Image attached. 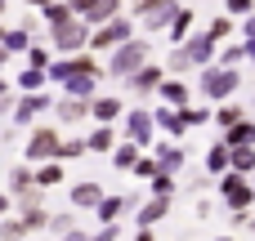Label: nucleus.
I'll list each match as a JSON object with an SVG mask.
<instances>
[{
    "mask_svg": "<svg viewBox=\"0 0 255 241\" xmlns=\"http://www.w3.org/2000/svg\"><path fill=\"white\" fill-rule=\"evenodd\" d=\"M152 58V45L143 40V36H130L126 45H117V49H108V63H103V76H112V80H126L130 72H139L143 63Z\"/></svg>",
    "mask_w": 255,
    "mask_h": 241,
    "instance_id": "1",
    "label": "nucleus"
},
{
    "mask_svg": "<svg viewBox=\"0 0 255 241\" xmlns=\"http://www.w3.org/2000/svg\"><path fill=\"white\" fill-rule=\"evenodd\" d=\"M134 36V22L126 18V13H117V18H108V22H99V27H90V54H108V49H117V45H126Z\"/></svg>",
    "mask_w": 255,
    "mask_h": 241,
    "instance_id": "2",
    "label": "nucleus"
},
{
    "mask_svg": "<svg viewBox=\"0 0 255 241\" xmlns=\"http://www.w3.org/2000/svg\"><path fill=\"white\" fill-rule=\"evenodd\" d=\"M242 89V72L238 67H202V94L211 98V103H229L233 94Z\"/></svg>",
    "mask_w": 255,
    "mask_h": 241,
    "instance_id": "3",
    "label": "nucleus"
},
{
    "mask_svg": "<svg viewBox=\"0 0 255 241\" xmlns=\"http://www.w3.org/2000/svg\"><path fill=\"white\" fill-rule=\"evenodd\" d=\"M220 201H224L229 210H251L255 206V183L247 174H238V170L220 174Z\"/></svg>",
    "mask_w": 255,
    "mask_h": 241,
    "instance_id": "4",
    "label": "nucleus"
},
{
    "mask_svg": "<svg viewBox=\"0 0 255 241\" xmlns=\"http://www.w3.org/2000/svg\"><path fill=\"white\" fill-rule=\"evenodd\" d=\"M49 45L67 58V54H81L85 45H90V27L81 22V18H67V22H58V27H49Z\"/></svg>",
    "mask_w": 255,
    "mask_h": 241,
    "instance_id": "5",
    "label": "nucleus"
},
{
    "mask_svg": "<svg viewBox=\"0 0 255 241\" xmlns=\"http://www.w3.org/2000/svg\"><path fill=\"white\" fill-rule=\"evenodd\" d=\"M54 152H58V130H54V125H36V130L27 134L22 161H27V165H40V161H54Z\"/></svg>",
    "mask_w": 255,
    "mask_h": 241,
    "instance_id": "6",
    "label": "nucleus"
},
{
    "mask_svg": "<svg viewBox=\"0 0 255 241\" xmlns=\"http://www.w3.org/2000/svg\"><path fill=\"white\" fill-rule=\"evenodd\" d=\"M49 107H54V98H49L45 89H31V94H22V98L9 107V116H13V130H18V125H31V121H36L40 112H49Z\"/></svg>",
    "mask_w": 255,
    "mask_h": 241,
    "instance_id": "7",
    "label": "nucleus"
},
{
    "mask_svg": "<svg viewBox=\"0 0 255 241\" xmlns=\"http://www.w3.org/2000/svg\"><path fill=\"white\" fill-rule=\"evenodd\" d=\"M152 134H157L152 112H148V107H130V112H126V139L139 143V148H152Z\"/></svg>",
    "mask_w": 255,
    "mask_h": 241,
    "instance_id": "8",
    "label": "nucleus"
},
{
    "mask_svg": "<svg viewBox=\"0 0 255 241\" xmlns=\"http://www.w3.org/2000/svg\"><path fill=\"white\" fill-rule=\"evenodd\" d=\"M161 80H166V67L143 63L139 72H130V76H126V89H130V94H139V98H148V94H157V89H161Z\"/></svg>",
    "mask_w": 255,
    "mask_h": 241,
    "instance_id": "9",
    "label": "nucleus"
},
{
    "mask_svg": "<svg viewBox=\"0 0 255 241\" xmlns=\"http://www.w3.org/2000/svg\"><path fill=\"white\" fill-rule=\"evenodd\" d=\"M90 116H94L99 125H117V121L126 116V98H121V94H94V98H90Z\"/></svg>",
    "mask_w": 255,
    "mask_h": 241,
    "instance_id": "10",
    "label": "nucleus"
},
{
    "mask_svg": "<svg viewBox=\"0 0 255 241\" xmlns=\"http://www.w3.org/2000/svg\"><path fill=\"white\" fill-rule=\"evenodd\" d=\"M179 49L188 54V63H193V67H211V58H215V49H220V45H215L206 31H197V36H184V45H179Z\"/></svg>",
    "mask_w": 255,
    "mask_h": 241,
    "instance_id": "11",
    "label": "nucleus"
},
{
    "mask_svg": "<svg viewBox=\"0 0 255 241\" xmlns=\"http://www.w3.org/2000/svg\"><path fill=\"white\" fill-rule=\"evenodd\" d=\"M152 161L161 165V174H179L184 170V161H188V152H184V143H152Z\"/></svg>",
    "mask_w": 255,
    "mask_h": 241,
    "instance_id": "12",
    "label": "nucleus"
},
{
    "mask_svg": "<svg viewBox=\"0 0 255 241\" xmlns=\"http://www.w3.org/2000/svg\"><path fill=\"white\" fill-rule=\"evenodd\" d=\"M126 210H139V197H108V192H103V201L94 206V219H99V224H117Z\"/></svg>",
    "mask_w": 255,
    "mask_h": 241,
    "instance_id": "13",
    "label": "nucleus"
},
{
    "mask_svg": "<svg viewBox=\"0 0 255 241\" xmlns=\"http://www.w3.org/2000/svg\"><path fill=\"white\" fill-rule=\"evenodd\" d=\"M63 125H76V121H85L90 116V98H72V94H63V98H54V107H49Z\"/></svg>",
    "mask_w": 255,
    "mask_h": 241,
    "instance_id": "14",
    "label": "nucleus"
},
{
    "mask_svg": "<svg viewBox=\"0 0 255 241\" xmlns=\"http://www.w3.org/2000/svg\"><path fill=\"white\" fill-rule=\"evenodd\" d=\"M67 201H72V210H90V215H94V206L103 201V183H99V179H85V183L72 188Z\"/></svg>",
    "mask_w": 255,
    "mask_h": 241,
    "instance_id": "15",
    "label": "nucleus"
},
{
    "mask_svg": "<svg viewBox=\"0 0 255 241\" xmlns=\"http://www.w3.org/2000/svg\"><path fill=\"white\" fill-rule=\"evenodd\" d=\"M157 94H161V103H166V107H188V98H193V89H188V80H184V76H166Z\"/></svg>",
    "mask_w": 255,
    "mask_h": 241,
    "instance_id": "16",
    "label": "nucleus"
},
{
    "mask_svg": "<svg viewBox=\"0 0 255 241\" xmlns=\"http://www.w3.org/2000/svg\"><path fill=\"white\" fill-rule=\"evenodd\" d=\"M152 125H157V130H166L170 139H184V130H188V125H184V107H166V103L152 112Z\"/></svg>",
    "mask_w": 255,
    "mask_h": 241,
    "instance_id": "17",
    "label": "nucleus"
},
{
    "mask_svg": "<svg viewBox=\"0 0 255 241\" xmlns=\"http://www.w3.org/2000/svg\"><path fill=\"white\" fill-rule=\"evenodd\" d=\"M166 215H170V197H148V201H139L134 224H139V228H152V224H161Z\"/></svg>",
    "mask_w": 255,
    "mask_h": 241,
    "instance_id": "18",
    "label": "nucleus"
},
{
    "mask_svg": "<svg viewBox=\"0 0 255 241\" xmlns=\"http://www.w3.org/2000/svg\"><path fill=\"white\" fill-rule=\"evenodd\" d=\"M224 148H255V121L251 116H242L238 125H229L224 130V139H220Z\"/></svg>",
    "mask_w": 255,
    "mask_h": 241,
    "instance_id": "19",
    "label": "nucleus"
},
{
    "mask_svg": "<svg viewBox=\"0 0 255 241\" xmlns=\"http://www.w3.org/2000/svg\"><path fill=\"white\" fill-rule=\"evenodd\" d=\"M4 179H9V183H4V192H9V197H22L27 188H36V174H31V165H27V161H22V165H13Z\"/></svg>",
    "mask_w": 255,
    "mask_h": 241,
    "instance_id": "20",
    "label": "nucleus"
},
{
    "mask_svg": "<svg viewBox=\"0 0 255 241\" xmlns=\"http://www.w3.org/2000/svg\"><path fill=\"white\" fill-rule=\"evenodd\" d=\"M117 13H121V0H94V4L81 13V22H85V27H99V22L117 18Z\"/></svg>",
    "mask_w": 255,
    "mask_h": 241,
    "instance_id": "21",
    "label": "nucleus"
},
{
    "mask_svg": "<svg viewBox=\"0 0 255 241\" xmlns=\"http://www.w3.org/2000/svg\"><path fill=\"white\" fill-rule=\"evenodd\" d=\"M31 174H36V188L45 192V188H58L63 183V161H40V165H31Z\"/></svg>",
    "mask_w": 255,
    "mask_h": 241,
    "instance_id": "22",
    "label": "nucleus"
},
{
    "mask_svg": "<svg viewBox=\"0 0 255 241\" xmlns=\"http://www.w3.org/2000/svg\"><path fill=\"white\" fill-rule=\"evenodd\" d=\"M108 157H112V165H117V170H134V161H139V157H143V148H139V143H130V139H126V143H117V148H112V152H108Z\"/></svg>",
    "mask_w": 255,
    "mask_h": 241,
    "instance_id": "23",
    "label": "nucleus"
},
{
    "mask_svg": "<svg viewBox=\"0 0 255 241\" xmlns=\"http://www.w3.org/2000/svg\"><path fill=\"white\" fill-rule=\"evenodd\" d=\"M193 22H197V13L179 4V13L170 18V40H175V45H184V36H193Z\"/></svg>",
    "mask_w": 255,
    "mask_h": 241,
    "instance_id": "24",
    "label": "nucleus"
},
{
    "mask_svg": "<svg viewBox=\"0 0 255 241\" xmlns=\"http://www.w3.org/2000/svg\"><path fill=\"white\" fill-rule=\"evenodd\" d=\"M27 45H31V31L4 27V36H0V49H4V54H27Z\"/></svg>",
    "mask_w": 255,
    "mask_h": 241,
    "instance_id": "25",
    "label": "nucleus"
},
{
    "mask_svg": "<svg viewBox=\"0 0 255 241\" xmlns=\"http://www.w3.org/2000/svg\"><path fill=\"white\" fill-rule=\"evenodd\" d=\"M117 148V130L112 125H94V134L85 139V152H112Z\"/></svg>",
    "mask_w": 255,
    "mask_h": 241,
    "instance_id": "26",
    "label": "nucleus"
},
{
    "mask_svg": "<svg viewBox=\"0 0 255 241\" xmlns=\"http://www.w3.org/2000/svg\"><path fill=\"white\" fill-rule=\"evenodd\" d=\"M206 174H211V179L229 174V148H224V143H211V152H206Z\"/></svg>",
    "mask_w": 255,
    "mask_h": 241,
    "instance_id": "27",
    "label": "nucleus"
},
{
    "mask_svg": "<svg viewBox=\"0 0 255 241\" xmlns=\"http://www.w3.org/2000/svg\"><path fill=\"white\" fill-rule=\"evenodd\" d=\"M18 224H22L27 237H31V233H40V228L49 224V210H45V206H27V210H18Z\"/></svg>",
    "mask_w": 255,
    "mask_h": 241,
    "instance_id": "28",
    "label": "nucleus"
},
{
    "mask_svg": "<svg viewBox=\"0 0 255 241\" xmlns=\"http://www.w3.org/2000/svg\"><path fill=\"white\" fill-rule=\"evenodd\" d=\"M67 18H76L67 0H49V4L40 9V22H45V27H58V22H67Z\"/></svg>",
    "mask_w": 255,
    "mask_h": 241,
    "instance_id": "29",
    "label": "nucleus"
},
{
    "mask_svg": "<svg viewBox=\"0 0 255 241\" xmlns=\"http://www.w3.org/2000/svg\"><path fill=\"white\" fill-rule=\"evenodd\" d=\"M229 170H238V174H247V179H251V170H255V148H229Z\"/></svg>",
    "mask_w": 255,
    "mask_h": 241,
    "instance_id": "30",
    "label": "nucleus"
},
{
    "mask_svg": "<svg viewBox=\"0 0 255 241\" xmlns=\"http://www.w3.org/2000/svg\"><path fill=\"white\" fill-rule=\"evenodd\" d=\"M94 85H99V76H67L63 80V89L72 98H94Z\"/></svg>",
    "mask_w": 255,
    "mask_h": 241,
    "instance_id": "31",
    "label": "nucleus"
},
{
    "mask_svg": "<svg viewBox=\"0 0 255 241\" xmlns=\"http://www.w3.org/2000/svg\"><path fill=\"white\" fill-rule=\"evenodd\" d=\"M242 116H247V107H242V103H224V107H215V112H211V121H220V130L238 125Z\"/></svg>",
    "mask_w": 255,
    "mask_h": 241,
    "instance_id": "32",
    "label": "nucleus"
},
{
    "mask_svg": "<svg viewBox=\"0 0 255 241\" xmlns=\"http://www.w3.org/2000/svg\"><path fill=\"white\" fill-rule=\"evenodd\" d=\"M85 157V139L76 134V139H58V152H54V161H81Z\"/></svg>",
    "mask_w": 255,
    "mask_h": 241,
    "instance_id": "33",
    "label": "nucleus"
},
{
    "mask_svg": "<svg viewBox=\"0 0 255 241\" xmlns=\"http://www.w3.org/2000/svg\"><path fill=\"white\" fill-rule=\"evenodd\" d=\"M233 31H238V27H233V18H229V13H220V18H211V27H206V36H211L215 45H224V40H229Z\"/></svg>",
    "mask_w": 255,
    "mask_h": 241,
    "instance_id": "34",
    "label": "nucleus"
},
{
    "mask_svg": "<svg viewBox=\"0 0 255 241\" xmlns=\"http://www.w3.org/2000/svg\"><path fill=\"white\" fill-rule=\"evenodd\" d=\"M0 241H27V228L18 224V215H4L0 219Z\"/></svg>",
    "mask_w": 255,
    "mask_h": 241,
    "instance_id": "35",
    "label": "nucleus"
},
{
    "mask_svg": "<svg viewBox=\"0 0 255 241\" xmlns=\"http://www.w3.org/2000/svg\"><path fill=\"white\" fill-rule=\"evenodd\" d=\"M49 63H54V54H49L45 45H27V67H36V72H49Z\"/></svg>",
    "mask_w": 255,
    "mask_h": 241,
    "instance_id": "36",
    "label": "nucleus"
},
{
    "mask_svg": "<svg viewBox=\"0 0 255 241\" xmlns=\"http://www.w3.org/2000/svg\"><path fill=\"white\" fill-rule=\"evenodd\" d=\"M166 72H170V76H188V72H193V63H188V54H184L179 45H175V54L166 58Z\"/></svg>",
    "mask_w": 255,
    "mask_h": 241,
    "instance_id": "37",
    "label": "nucleus"
},
{
    "mask_svg": "<svg viewBox=\"0 0 255 241\" xmlns=\"http://www.w3.org/2000/svg\"><path fill=\"white\" fill-rule=\"evenodd\" d=\"M148 192H152V197H175V174H157V179H148Z\"/></svg>",
    "mask_w": 255,
    "mask_h": 241,
    "instance_id": "38",
    "label": "nucleus"
},
{
    "mask_svg": "<svg viewBox=\"0 0 255 241\" xmlns=\"http://www.w3.org/2000/svg\"><path fill=\"white\" fill-rule=\"evenodd\" d=\"M45 80H49V76H45V72H36V67H27V72L18 76V85H22L27 94H31V89H45Z\"/></svg>",
    "mask_w": 255,
    "mask_h": 241,
    "instance_id": "39",
    "label": "nucleus"
},
{
    "mask_svg": "<svg viewBox=\"0 0 255 241\" xmlns=\"http://www.w3.org/2000/svg\"><path fill=\"white\" fill-rule=\"evenodd\" d=\"M184 125H188V130L211 125V107H184Z\"/></svg>",
    "mask_w": 255,
    "mask_h": 241,
    "instance_id": "40",
    "label": "nucleus"
},
{
    "mask_svg": "<svg viewBox=\"0 0 255 241\" xmlns=\"http://www.w3.org/2000/svg\"><path fill=\"white\" fill-rule=\"evenodd\" d=\"M242 63H247V49H242V45H229V49L220 54V67H242Z\"/></svg>",
    "mask_w": 255,
    "mask_h": 241,
    "instance_id": "41",
    "label": "nucleus"
},
{
    "mask_svg": "<svg viewBox=\"0 0 255 241\" xmlns=\"http://www.w3.org/2000/svg\"><path fill=\"white\" fill-rule=\"evenodd\" d=\"M45 228H49L54 237H63V233H72V228H76V219H72V215H49V224H45Z\"/></svg>",
    "mask_w": 255,
    "mask_h": 241,
    "instance_id": "42",
    "label": "nucleus"
},
{
    "mask_svg": "<svg viewBox=\"0 0 255 241\" xmlns=\"http://www.w3.org/2000/svg\"><path fill=\"white\" fill-rule=\"evenodd\" d=\"M134 174H139V179H157V174H161V165H157L152 157H139V161H134Z\"/></svg>",
    "mask_w": 255,
    "mask_h": 241,
    "instance_id": "43",
    "label": "nucleus"
},
{
    "mask_svg": "<svg viewBox=\"0 0 255 241\" xmlns=\"http://www.w3.org/2000/svg\"><path fill=\"white\" fill-rule=\"evenodd\" d=\"M90 241H121V224H99V233H90Z\"/></svg>",
    "mask_w": 255,
    "mask_h": 241,
    "instance_id": "44",
    "label": "nucleus"
},
{
    "mask_svg": "<svg viewBox=\"0 0 255 241\" xmlns=\"http://www.w3.org/2000/svg\"><path fill=\"white\" fill-rule=\"evenodd\" d=\"M255 13V0H229V18H247Z\"/></svg>",
    "mask_w": 255,
    "mask_h": 241,
    "instance_id": "45",
    "label": "nucleus"
},
{
    "mask_svg": "<svg viewBox=\"0 0 255 241\" xmlns=\"http://www.w3.org/2000/svg\"><path fill=\"white\" fill-rule=\"evenodd\" d=\"M18 27H22V31H36V27H40V9H27V13H22V22H18Z\"/></svg>",
    "mask_w": 255,
    "mask_h": 241,
    "instance_id": "46",
    "label": "nucleus"
},
{
    "mask_svg": "<svg viewBox=\"0 0 255 241\" xmlns=\"http://www.w3.org/2000/svg\"><path fill=\"white\" fill-rule=\"evenodd\" d=\"M184 188H188V192H206V174H193V179H188Z\"/></svg>",
    "mask_w": 255,
    "mask_h": 241,
    "instance_id": "47",
    "label": "nucleus"
},
{
    "mask_svg": "<svg viewBox=\"0 0 255 241\" xmlns=\"http://www.w3.org/2000/svg\"><path fill=\"white\" fill-rule=\"evenodd\" d=\"M4 215H13V197H9V192L0 188V219H4Z\"/></svg>",
    "mask_w": 255,
    "mask_h": 241,
    "instance_id": "48",
    "label": "nucleus"
},
{
    "mask_svg": "<svg viewBox=\"0 0 255 241\" xmlns=\"http://www.w3.org/2000/svg\"><path fill=\"white\" fill-rule=\"evenodd\" d=\"M242 36H247V40H255V13H247V18H242Z\"/></svg>",
    "mask_w": 255,
    "mask_h": 241,
    "instance_id": "49",
    "label": "nucleus"
},
{
    "mask_svg": "<svg viewBox=\"0 0 255 241\" xmlns=\"http://www.w3.org/2000/svg\"><path fill=\"white\" fill-rule=\"evenodd\" d=\"M58 241H90V233H81V228H72V233H63Z\"/></svg>",
    "mask_w": 255,
    "mask_h": 241,
    "instance_id": "50",
    "label": "nucleus"
},
{
    "mask_svg": "<svg viewBox=\"0 0 255 241\" xmlns=\"http://www.w3.org/2000/svg\"><path fill=\"white\" fill-rule=\"evenodd\" d=\"M67 4H72V13H76V18H81V13H85V9H90V4H94V0H67Z\"/></svg>",
    "mask_w": 255,
    "mask_h": 241,
    "instance_id": "51",
    "label": "nucleus"
},
{
    "mask_svg": "<svg viewBox=\"0 0 255 241\" xmlns=\"http://www.w3.org/2000/svg\"><path fill=\"white\" fill-rule=\"evenodd\" d=\"M134 241H157V237H152V228H139V233H134Z\"/></svg>",
    "mask_w": 255,
    "mask_h": 241,
    "instance_id": "52",
    "label": "nucleus"
},
{
    "mask_svg": "<svg viewBox=\"0 0 255 241\" xmlns=\"http://www.w3.org/2000/svg\"><path fill=\"white\" fill-rule=\"evenodd\" d=\"M22 4H27V9H45L49 0H22Z\"/></svg>",
    "mask_w": 255,
    "mask_h": 241,
    "instance_id": "53",
    "label": "nucleus"
},
{
    "mask_svg": "<svg viewBox=\"0 0 255 241\" xmlns=\"http://www.w3.org/2000/svg\"><path fill=\"white\" fill-rule=\"evenodd\" d=\"M242 49H247V58H251V63H255V40H247V45H242Z\"/></svg>",
    "mask_w": 255,
    "mask_h": 241,
    "instance_id": "54",
    "label": "nucleus"
},
{
    "mask_svg": "<svg viewBox=\"0 0 255 241\" xmlns=\"http://www.w3.org/2000/svg\"><path fill=\"white\" fill-rule=\"evenodd\" d=\"M0 98H9V80L4 76H0Z\"/></svg>",
    "mask_w": 255,
    "mask_h": 241,
    "instance_id": "55",
    "label": "nucleus"
},
{
    "mask_svg": "<svg viewBox=\"0 0 255 241\" xmlns=\"http://www.w3.org/2000/svg\"><path fill=\"white\" fill-rule=\"evenodd\" d=\"M4 63H9V54H4V49H0V67H4Z\"/></svg>",
    "mask_w": 255,
    "mask_h": 241,
    "instance_id": "56",
    "label": "nucleus"
},
{
    "mask_svg": "<svg viewBox=\"0 0 255 241\" xmlns=\"http://www.w3.org/2000/svg\"><path fill=\"white\" fill-rule=\"evenodd\" d=\"M247 228H251V233H255V215H251V224H247Z\"/></svg>",
    "mask_w": 255,
    "mask_h": 241,
    "instance_id": "57",
    "label": "nucleus"
},
{
    "mask_svg": "<svg viewBox=\"0 0 255 241\" xmlns=\"http://www.w3.org/2000/svg\"><path fill=\"white\" fill-rule=\"evenodd\" d=\"M215 241H238V237H215Z\"/></svg>",
    "mask_w": 255,
    "mask_h": 241,
    "instance_id": "58",
    "label": "nucleus"
},
{
    "mask_svg": "<svg viewBox=\"0 0 255 241\" xmlns=\"http://www.w3.org/2000/svg\"><path fill=\"white\" fill-rule=\"evenodd\" d=\"M0 13H4V0H0Z\"/></svg>",
    "mask_w": 255,
    "mask_h": 241,
    "instance_id": "59",
    "label": "nucleus"
},
{
    "mask_svg": "<svg viewBox=\"0 0 255 241\" xmlns=\"http://www.w3.org/2000/svg\"><path fill=\"white\" fill-rule=\"evenodd\" d=\"M148 4H152V0H148Z\"/></svg>",
    "mask_w": 255,
    "mask_h": 241,
    "instance_id": "60",
    "label": "nucleus"
},
{
    "mask_svg": "<svg viewBox=\"0 0 255 241\" xmlns=\"http://www.w3.org/2000/svg\"><path fill=\"white\" fill-rule=\"evenodd\" d=\"M251 183H255V179H251Z\"/></svg>",
    "mask_w": 255,
    "mask_h": 241,
    "instance_id": "61",
    "label": "nucleus"
}]
</instances>
